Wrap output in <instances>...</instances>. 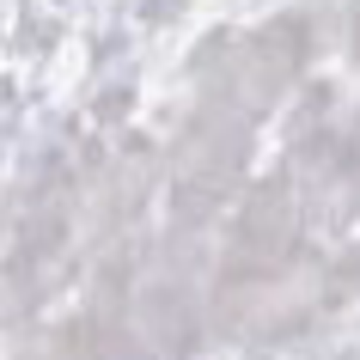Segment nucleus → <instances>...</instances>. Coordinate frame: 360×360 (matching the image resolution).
I'll return each instance as SVG.
<instances>
[]
</instances>
